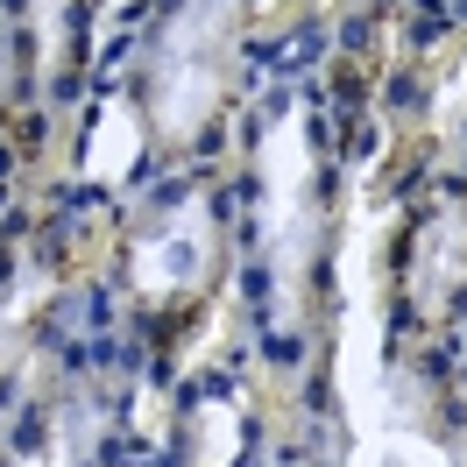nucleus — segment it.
I'll return each mask as SVG.
<instances>
[{
  "instance_id": "nucleus-5",
  "label": "nucleus",
  "mask_w": 467,
  "mask_h": 467,
  "mask_svg": "<svg viewBox=\"0 0 467 467\" xmlns=\"http://www.w3.org/2000/svg\"><path fill=\"white\" fill-rule=\"evenodd\" d=\"M461 276H467V213L439 205L432 220L410 234V297H418V312H439L461 291Z\"/></svg>"
},
{
  "instance_id": "nucleus-2",
  "label": "nucleus",
  "mask_w": 467,
  "mask_h": 467,
  "mask_svg": "<svg viewBox=\"0 0 467 467\" xmlns=\"http://www.w3.org/2000/svg\"><path fill=\"white\" fill-rule=\"evenodd\" d=\"M255 227H263V263L276 319H297L305 284H312V248H319V171H312V114L284 107L263 128L255 149Z\"/></svg>"
},
{
  "instance_id": "nucleus-9",
  "label": "nucleus",
  "mask_w": 467,
  "mask_h": 467,
  "mask_svg": "<svg viewBox=\"0 0 467 467\" xmlns=\"http://www.w3.org/2000/svg\"><path fill=\"white\" fill-rule=\"evenodd\" d=\"M114 7H135V0H114Z\"/></svg>"
},
{
  "instance_id": "nucleus-6",
  "label": "nucleus",
  "mask_w": 467,
  "mask_h": 467,
  "mask_svg": "<svg viewBox=\"0 0 467 467\" xmlns=\"http://www.w3.org/2000/svg\"><path fill=\"white\" fill-rule=\"evenodd\" d=\"M135 156H142V114L120 107V99H107L99 120H92V142L78 149V171H86L92 184H114L120 171H135Z\"/></svg>"
},
{
  "instance_id": "nucleus-3",
  "label": "nucleus",
  "mask_w": 467,
  "mask_h": 467,
  "mask_svg": "<svg viewBox=\"0 0 467 467\" xmlns=\"http://www.w3.org/2000/svg\"><path fill=\"white\" fill-rule=\"evenodd\" d=\"M248 0H177L149 57V128L163 142H192L220 114L234 78V36Z\"/></svg>"
},
{
  "instance_id": "nucleus-8",
  "label": "nucleus",
  "mask_w": 467,
  "mask_h": 467,
  "mask_svg": "<svg viewBox=\"0 0 467 467\" xmlns=\"http://www.w3.org/2000/svg\"><path fill=\"white\" fill-rule=\"evenodd\" d=\"M57 461H64V453H57ZM57 461H22V467H57ZM64 467H71V461H64Z\"/></svg>"
},
{
  "instance_id": "nucleus-7",
  "label": "nucleus",
  "mask_w": 467,
  "mask_h": 467,
  "mask_svg": "<svg viewBox=\"0 0 467 467\" xmlns=\"http://www.w3.org/2000/svg\"><path fill=\"white\" fill-rule=\"evenodd\" d=\"M36 305H43V269H22L15 284H0V361H7V348L22 340V326H29Z\"/></svg>"
},
{
  "instance_id": "nucleus-4",
  "label": "nucleus",
  "mask_w": 467,
  "mask_h": 467,
  "mask_svg": "<svg viewBox=\"0 0 467 467\" xmlns=\"http://www.w3.org/2000/svg\"><path fill=\"white\" fill-rule=\"evenodd\" d=\"M220 263V213L205 192H184L171 213H156V227L135 234L128 248V276H135V297L142 305H171V297H192Z\"/></svg>"
},
{
  "instance_id": "nucleus-1",
  "label": "nucleus",
  "mask_w": 467,
  "mask_h": 467,
  "mask_svg": "<svg viewBox=\"0 0 467 467\" xmlns=\"http://www.w3.org/2000/svg\"><path fill=\"white\" fill-rule=\"evenodd\" d=\"M382 227L389 205H376L368 192L354 199L348 241H340V361H333V389L348 410L354 432V467H382L389 453V291H382Z\"/></svg>"
}]
</instances>
